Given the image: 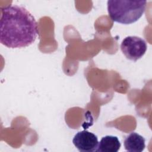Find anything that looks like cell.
<instances>
[{
  "instance_id": "cell-5",
  "label": "cell",
  "mask_w": 152,
  "mask_h": 152,
  "mask_svg": "<svg viewBox=\"0 0 152 152\" xmlns=\"http://www.w3.org/2000/svg\"><path fill=\"white\" fill-rule=\"evenodd\" d=\"M145 138L137 132H132L128 135L124 142L125 149L131 152H141L145 147Z\"/></svg>"
},
{
  "instance_id": "cell-1",
  "label": "cell",
  "mask_w": 152,
  "mask_h": 152,
  "mask_svg": "<svg viewBox=\"0 0 152 152\" xmlns=\"http://www.w3.org/2000/svg\"><path fill=\"white\" fill-rule=\"evenodd\" d=\"M39 34L38 24L25 8L10 5L1 9L0 41L10 48L28 46Z\"/></svg>"
},
{
  "instance_id": "cell-3",
  "label": "cell",
  "mask_w": 152,
  "mask_h": 152,
  "mask_svg": "<svg viewBox=\"0 0 152 152\" xmlns=\"http://www.w3.org/2000/svg\"><path fill=\"white\" fill-rule=\"evenodd\" d=\"M145 41L138 36H128L122 42L121 49L125 57L133 61H137L143 56L147 50Z\"/></svg>"
},
{
  "instance_id": "cell-4",
  "label": "cell",
  "mask_w": 152,
  "mask_h": 152,
  "mask_svg": "<svg viewBox=\"0 0 152 152\" xmlns=\"http://www.w3.org/2000/svg\"><path fill=\"white\" fill-rule=\"evenodd\" d=\"M72 142L80 151L83 152L96 151L99 144L97 137L86 130L78 132L74 135Z\"/></svg>"
},
{
  "instance_id": "cell-2",
  "label": "cell",
  "mask_w": 152,
  "mask_h": 152,
  "mask_svg": "<svg viewBox=\"0 0 152 152\" xmlns=\"http://www.w3.org/2000/svg\"><path fill=\"white\" fill-rule=\"evenodd\" d=\"M109 17L115 22L129 24L138 21L145 12L146 1L110 0L107 2Z\"/></svg>"
},
{
  "instance_id": "cell-6",
  "label": "cell",
  "mask_w": 152,
  "mask_h": 152,
  "mask_svg": "<svg viewBox=\"0 0 152 152\" xmlns=\"http://www.w3.org/2000/svg\"><path fill=\"white\" fill-rule=\"evenodd\" d=\"M118 138L113 135H106L102 138L99 142L97 151L98 152H117L121 147Z\"/></svg>"
}]
</instances>
